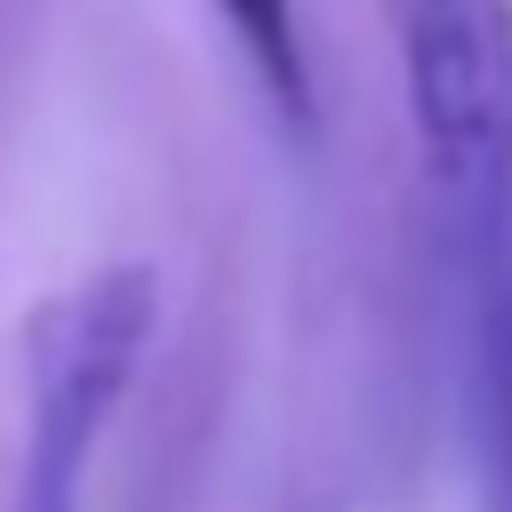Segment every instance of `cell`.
Masks as SVG:
<instances>
[{
	"label": "cell",
	"mask_w": 512,
	"mask_h": 512,
	"mask_svg": "<svg viewBox=\"0 0 512 512\" xmlns=\"http://www.w3.org/2000/svg\"><path fill=\"white\" fill-rule=\"evenodd\" d=\"M432 208L472 264L512 248V0H384Z\"/></svg>",
	"instance_id": "1"
},
{
	"label": "cell",
	"mask_w": 512,
	"mask_h": 512,
	"mask_svg": "<svg viewBox=\"0 0 512 512\" xmlns=\"http://www.w3.org/2000/svg\"><path fill=\"white\" fill-rule=\"evenodd\" d=\"M160 336V272L96 264L24 320V440L16 512H88L96 448L112 440Z\"/></svg>",
	"instance_id": "2"
},
{
	"label": "cell",
	"mask_w": 512,
	"mask_h": 512,
	"mask_svg": "<svg viewBox=\"0 0 512 512\" xmlns=\"http://www.w3.org/2000/svg\"><path fill=\"white\" fill-rule=\"evenodd\" d=\"M472 288V416L488 448V504L512 512V248L464 272Z\"/></svg>",
	"instance_id": "3"
},
{
	"label": "cell",
	"mask_w": 512,
	"mask_h": 512,
	"mask_svg": "<svg viewBox=\"0 0 512 512\" xmlns=\"http://www.w3.org/2000/svg\"><path fill=\"white\" fill-rule=\"evenodd\" d=\"M208 8L232 24V40H240L264 104L280 112V128H288L296 144H312V136H320V80H312V48H304L296 0H208Z\"/></svg>",
	"instance_id": "4"
}]
</instances>
